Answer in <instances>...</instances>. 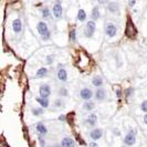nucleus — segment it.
Instances as JSON below:
<instances>
[{
  "instance_id": "obj_29",
  "label": "nucleus",
  "mask_w": 147,
  "mask_h": 147,
  "mask_svg": "<svg viewBox=\"0 0 147 147\" xmlns=\"http://www.w3.org/2000/svg\"><path fill=\"white\" fill-rule=\"evenodd\" d=\"M50 38H51V31H49V32L45 33L44 36H41V40H42V41H49Z\"/></svg>"
},
{
  "instance_id": "obj_12",
  "label": "nucleus",
  "mask_w": 147,
  "mask_h": 147,
  "mask_svg": "<svg viewBox=\"0 0 147 147\" xmlns=\"http://www.w3.org/2000/svg\"><path fill=\"white\" fill-rule=\"evenodd\" d=\"M36 131H37V133L40 135V136H43V135H45V134H48V127L45 126L44 123L39 122V123L36 124Z\"/></svg>"
},
{
  "instance_id": "obj_3",
  "label": "nucleus",
  "mask_w": 147,
  "mask_h": 147,
  "mask_svg": "<svg viewBox=\"0 0 147 147\" xmlns=\"http://www.w3.org/2000/svg\"><path fill=\"white\" fill-rule=\"evenodd\" d=\"M105 34L110 39L114 38L117 34V26L113 22H107L105 24Z\"/></svg>"
},
{
  "instance_id": "obj_32",
  "label": "nucleus",
  "mask_w": 147,
  "mask_h": 147,
  "mask_svg": "<svg viewBox=\"0 0 147 147\" xmlns=\"http://www.w3.org/2000/svg\"><path fill=\"white\" fill-rule=\"evenodd\" d=\"M97 2H98L100 6H105V5L109 3V0H97Z\"/></svg>"
},
{
  "instance_id": "obj_22",
  "label": "nucleus",
  "mask_w": 147,
  "mask_h": 147,
  "mask_svg": "<svg viewBox=\"0 0 147 147\" xmlns=\"http://www.w3.org/2000/svg\"><path fill=\"white\" fill-rule=\"evenodd\" d=\"M48 73H49V71L47 67H40V69H38L36 75H37V78H45Z\"/></svg>"
},
{
  "instance_id": "obj_10",
  "label": "nucleus",
  "mask_w": 147,
  "mask_h": 147,
  "mask_svg": "<svg viewBox=\"0 0 147 147\" xmlns=\"http://www.w3.org/2000/svg\"><path fill=\"white\" fill-rule=\"evenodd\" d=\"M107 11L112 15H118L119 13V6L116 1H111L107 3Z\"/></svg>"
},
{
  "instance_id": "obj_19",
  "label": "nucleus",
  "mask_w": 147,
  "mask_h": 147,
  "mask_svg": "<svg viewBox=\"0 0 147 147\" xmlns=\"http://www.w3.org/2000/svg\"><path fill=\"white\" fill-rule=\"evenodd\" d=\"M91 18H92V20H98L100 18H101V12H100V8L98 6H95V7L92 9V12H91Z\"/></svg>"
},
{
  "instance_id": "obj_11",
  "label": "nucleus",
  "mask_w": 147,
  "mask_h": 147,
  "mask_svg": "<svg viewBox=\"0 0 147 147\" xmlns=\"http://www.w3.org/2000/svg\"><path fill=\"white\" fill-rule=\"evenodd\" d=\"M62 147H75V142L71 136H64L61 140Z\"/></svg>"
},
{
  "instance_id": "obj_16",
  "label": "nucleus",
  "mask_w": 147,
  "mask_h": 147,
  "mask_svg": "<svg viewBox=\"0 0 147 147\" xmlns=\"http://www.w3.org/2000/svg\"><path fill=\"white\" fill-rule=\"evenodd\" d=\"M82 109L86 112H92V111L95 109V103L93 101H84V104L82 106Z\"/></svg>"
},
{
  "instance_id": "obj_30",
  "label": "nucleus",
  "mask_w": 147,
  "mask_h": 147,
  "mask_svg": "<svg viewBox=\"0 0 147 147\" xmlns=\"http://www.w3.org/2000/svg\"><path fill=\"white\" fill-rule=\"evenodd\" d=\"M39 143H40L41 147H45V140H44V138H42V136L39 137Z\"/></svg>"
},
{
  "instance_id": "obj_5",
  "label": "nucleus",
  "mask_w": 147,
  "mask_h": 147,
  "mask_svg": "<svg viewBox=\"0 0 147 147\" xmlns=\"http://www.w3.org/2000/svg\"><path fill=\"white\" fill-rule=\"evenodd\" d=\"M39 94L40 97H43V98H49L51 95V86L47 83L41 84L40 88H39Z\"/></svg>"
},
{
  "instance_id": "obj_38",
  "label": "nucleus",
  "mask_w": 147,
  "mask_h": 147,
  "mask_svg": "<svg viewBox=\"0 0 147 147\" xmlns=\"http://www.w3.org/2000/svg\"><path fill=\"white\" fill-rule=\"evenodd\" d=\"M53 147H62V146H61V145H54Z\"/></svg>"
},
{
  "instance_id": "obj_7",
  "label": "nucleus",
  "mask_w": 147,
  "mask_h": 147,
  "mask_svg": "<svg viewBox=\"0 0 147 147\" xmlns=\"http://www.w3.org/2000/svg\"><path fill=\"white\" fill-rule=\"evenodd\" d=\"M94 95L93 91L90 88H83L80 91V97H81L83 101H90Z\"/></svg>"
},
{
  "instance_id": "obj_24",
  "label": "nucleus",
  "mask_w": 147,
  "mask_h": 147,
  "mask_svg": "<svg viewBox=\"0 0 147 147\" xmlns=\"http://www.w3.org/2000/svg\"><path fill=\"white\" fill-rule=\"evenodd\" d=\"M64 106H65L64 101H62L61 98H57V100L53 102V107H54V109H63Z\"/></svg>"
},
{
  "instance_id": "obj_14",
  "label": "nucleus",
  "mask_w": 147,
  "mask_h": 147,
  "mask_svg": "<svg viewBox=\"0 0 147 147\" xmlns=\"http://www.w3.org/2000/svg\"><path fill=\"white\" fill-rule=\"evenodd\" d=\"M85 123L88 126H91V127H94L96 125V123H97V115L95 113H91L88 116V118L85 119Z\"/></svg>"
},
{
  "instance_id": "obj_26",
  "label": "nucleus",
  "mask_w": 147,
  "mask_h": 147,
  "mask_svg": "<svg viewBox=\"0 0 147 147\" xmlns=\"http://www.w3.org/2000/svg\"><path fill=\"white\" fill-rule=\"evenodd\" d=\"M70 40H71V42H75L76 41V32H75L74 29L70 31Z\"/></svg>"
},
{
  "instance_id": "obj_8",
  "label": "nucleus",
  "mask_w": 147,
  "mask_h": 147,
  "mask_svg": "<svg viewBox=\"0 0 147 147\" xmlns=\"http://www.w3.org/2000/svg\"><path fill=\"white\" fill-rule=\"evenodd\" d=\"M102 136H103V129L102 128H94V129H92L90 132V138L93 142L101 140Z\"/></svg>"
},
{
  "instance_id": "obj_36",
  "label": "nucleus",
  "mask_w": 147,
  "mask_h": 147,
  "mask_svg": "<svg viewBox=\"0 0 147 147\" xmlns=\"http://www.w3.org/2000/svg\"><path fill=\"white\" fill-rule=\"evenodd\" d=\"M59 121H61V122H64V121H65V115H60Z\"/></svg>"
},
{
  "instance_id": "obj_17",
  "label": "nucleus",
  "mask_w": 147,
  "mask_h": 147,
  "mask_svg": "<svg viewBox=\"0 0 147 147\" xmlns=\"http://www.w3.org/2000/svg\"><path fill=\"white\" fill-rule=\"evenodd\" d=\"M103 79H102V76H100V75H95V76H93V79H92V84L95 86V88H101V86H103Z\"/></svg>"
},
{
  "instance_id": "obj_27",
  "label": "nucleus",
  "mask_w": 147,
  "mask_h": 147,
  "mask_svg": "<svg viewBox=\"0 0 147 147\" xmlns=\"http://www.w3.org/2000/svg\"><path fill=\"white\" fill-rule=\"evenodd\" d=\"M140 110H142V112H144L145 114L147 113V100H144L140 103Z\"/></svg>"
},
{
  "instance_id": "obj_6",
  "label": "nucleus",
  "mask_w": 147,
  "mask_h": 147,
  "mask_svg": "<svg viewBox=\"0 0 147 147\" xmlns=\"http://www.w3.org/2000/svg\"><path fill=\"white\" fill-rule=\"evenodd\" d=\"M94 97H95V100L97 102H103V101H105L107 98V92H106V90L103 86L97 88V90H96L95 93H94Z\"/></svg>"
},
{
  "instance_id": "obj_25",
  "label": "nucleus",
  "mask_w": 147,
  "mask_h": 147,
  "mask_svg": "<svg viewBox=\"0 0 147 147\" xmlns=\"http://www.w3.org/2000/svg\"><path fill=\"white\" fill-rule=\"evenodd\" d=\"M59 95L62 96V97H66V96H69V91H67V88H61L59 90Z\"/></svg>"
},
{
  "instance_id": "obj_13",
  "label": "nucleus",
  "mask_w": 147,
  "mask_h": 147,
  "mask_svg": "<svg viewBox=\"0 0 147 147\" xmlns=\"http://www.w3.org/2000/svg\"><path fill=\"white\" fill-rule=\"evenodd\" d=\"M12 30H13V32L15 33H20L22 31V21L21 19H19V18H17L15 19L13 21H12Z\"/></svg>"
},
{
  "instance_id": "obj_35",
  "label": "nucleus",
  "mask_w": 147,
  "mask_h": 147,
  "mask_svg": "<svg viewBox=\"0 0 147 147\" xmlns=\"http://www.w3.org/2000/svg\"><path fill=\"white\" fill-rule=\"evenodd\" d=\"M121 96H122V91H121V90H116V97L119 98Z\"/></svg>"
},
{
  "instance_id": "obj_18",
  "label": "nucleus",
  "mask_w": 147,
  "mask_h": 147,
  "mask_svg": "<svg viewBox=\"0 0 147 147\" xmlns=\"http://www.w3.org/2000/svg\"><path fill=\"white\" fill-rule=\"evenodd\" d=\"M36 101L38 102V104L42 107V109H48L50 106V102L49 98H43V97H37Z\"/></svg>"
},
{
  "instance_id": "obj_31",
  "label": "nucleus",
  "mask_w": 147,
  "mask_h": 147,
  "mask_svg": "<svg viewBox=\"0 0 147 147\" xmlns=\"http://www.w3.org/2000/svg\"><path fill=\"white\" fill-rule=\"evenodd\" d=\"M133 92H134V88H127V90H126V96H127V97H128V96L133 95Z\"/></svg>"
},
{
  "instance_id": "obj_2",
  "label": "nucleus",
  "mask_w": 147,
  "mask_h": 147,
  "mask_svg": "<svg viewBox=\"0 0 147 147\" xmlns=\"http://www.w3.org/2000/svg\"><path fill=\"white\" fill-rule=\"evenodd\" d=\"M52 15L55 19H61L63 17V7L60 0H55L53 7H52Z\"/></svg>"
},
{
  "instance_id": "obj_34",
  "label": "nucleus",
  "mask_w": 147,
  "mask_h": 147,
  "mask_svg": "<svg viewBox=\"0 0 147 147\" xmlns=\"http://www.w3.org/2000/svg\"><path fill=\"white\" fill-rule=\"evenodd\" d=\"M88 147H98V145L96 144L95 142H91V143L88 144Z\"/></svg>"
},
{
  "instance_id": "obj_21",
  "label": "nucleus",
  "mask_w": 147,
  "mask_h": 147,
  "mask_svg": "<svg viewBox=\"0 0 147 147\" xmlns=\"http://www.w3.org/2000/svg\"><path fill=\"white\" fill-rule=\"evenodd\" d=\"M86 12H85V10L84 9H79V11H78V15H76V18H78V20L81 22H84L86 20Z\"/></svg>"
},
{
  "instance_id": "obj_20",
  "label": "nucleus",
  "mask_w": 147,
  "mask_h": 147,
  "mask_svg": "<svg viewBox=\"0 0 147 147\" xmlns=\"http://www.w3.org/2000/svg\"><path fill=\"white\" fill-rule=\"evenodd\" d=\"M40 13H41V17H42L43 19H49V18L51 17L52 11L48 7H43L40 10Z\"/></svg>"
},
{
  "instance_id": "obj_33",
  "label": "nucleus",
  "mask_w": 147,
  "mask_h": 147,
  "mask_svg": "<svg viewBox=\"0 0 147 147\" xmlns=\"http://www.w3.org/2000/svg\"><path fill=\"white\" fill-rule=\"evenodd\" d=\"M136 5V0H128V7L133 8Z\"/></svg>"
},
{
  "instance_id": "obj_1",
  "label": "nucleus",
  "mask_w": 147,
  "mask_h": 147,
  "mask_svg": "<svg viewBox=\"0 0 147 147\" xmlns=\"http://www.w3.org/2000/svg\"><path fill=\"white\" fill-rule=\"evenodd\" d=\"M96 30V23L94 20H88L84 28V36L86 38H92Z\"/></svg>"
},
{
  "instance_id": "obj_23",
  "label": "nucleus",
  "mask_w": 147,
  "mask_h": 147,
  "mask_svg": "<svg viewBox=\"0 0 147 147\" xmlns=\"http://www.w3.org/2000/svg\"><path fill=\"white\" fill-rule=\"evenodd\" d=\"M31 112H32V115H33V116L38 117V116H41V115H43L44 109H42L41 106H40V107H33V109L31 110Z\"/></svg>"
},
{
  "instance_id": "obj_4",
  "label": "nucleus",
  "mask_w": 147,
  "mask_h": 147,
  "mask_svg": "<svg viewBox=\"0 0 147 147\" xmlns=\"http://www.w3.org/2000/svg\"><path fill=\"white\" fill-rule=\"evenodd\" d=\"M124 145L126 146H133V145H135V143H136V131L133 128L131 129L129 132L126 134V136L124 137Z\"/></svg>"
},
{
  "instance_id": "obj_9",
  "label": "nucleus",
  "mask_w": 147,
  "mask_h": 147,
  "mask_svg": "<svg viewBox=\"0 0 147 147\" xmlns=\"http://www.w3.org/2000/svg\"><path fill=\"white\" fill-rule=\"evenodd\" d=\"M37 30H38V33L40 34V37L41 36H44L45 33H48L50 30H49V27H48V24H47V22L45 21H39L37 24Z\"/></svg>"
},
{
  "instance_id": "obj_37",
  "label": "nucleus",
  "mask_w": 147,
  "mask_h": 147,
  "mask_svg": "<svg viewBox=\"0 0 147 147\" xmlns=\"http://www.w3.org/2000/svg\"><path fill=\"white\" fill-rule=\"evenodd\" d=\"M143 121H144V123H145V124H147V113L145 114V115H144V118H143Z\"/></svg>"
},
{
  "instance_id": "obj_39",
  "label": "nucleus",
  "mask_w": 147,
  "mask_h": 147,
  "mask_svg": "<svg viewBox=\"0 0 147 147\" xmlns=\"http://www.w3.org/2000/svg\"><path fill=\"white\" fill-rule=\"evenodd\" d=\"M122 147H128V146H126V145H124V146H122Z\"/></svg>"
},
{
  "instance_id": "obj_28",
  "label": "nucleus",
  "mask_w": 147,
  "mask_h": 147,
  "mask_svg": "<svg viewBox=\"0 0 147 147\" xmlns=\"http://www.w3.org/2000/svg\"><path fill=\"white\" fill-rule=\"evenodd\" d=\"M45 62H47V64H50L51 65L52 63H53V61H54V55L53 54H50V55H47V58H45Z\"/></svg>"
},
{
  "instance_id": "obj_15",
  "label": "nucleus",
  "mask_w": 147,
  "mask_h": 147,
  "mask_svg": "<svg viewBox=\"0 0 147 147\" xmlns=\"http://www.w3.org/2000/svg\"><path fill=\"white\" fill-rule=\"evenodd\" d=\"M57 78H58V80H59V81H61V82H66V81H67V72L65 71V69L61 67L60 70H58Z\"/></svg>"
}]
</instances>
